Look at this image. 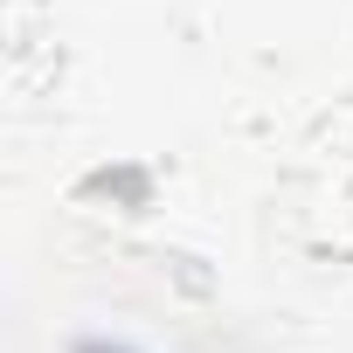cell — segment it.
Segmentation results:
<instances>
[{
  "label": "cell",
  "instance_id": "1",
  "mask_svg": "<svg viewBox=\"0 0 353 353\" xmlns=\"http://www.w3.org/2000/svg\"><path fill=\"white\" fill-rule=\"evenodd\" d=\"M90 353H111V346H90Z\"/></svg>",
  "mask_w": 353,
  "mask_h": 353
}]
</instances>
